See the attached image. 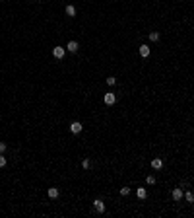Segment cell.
I'll return each instance as SVG.
<instances>
[{"instance_id": "1", "label": "cell", "mask_w": 194, "mask_h": 218, "mask_svg": "<svg viewBox=\"0 0 194 218\" xmlns=\"http://www.w3.org/2000/svg\"><path fill=\"white\" fill-rule=\"evenodd\" d=\"M93 209H95L99 214H101V212H105V203H103L101 199H95V201H93Z\"/></svg>"}, {"instance_id": "2", "label": "cell", "mask_w": 194, "mask_h": 218, "mask_svg": "<svg viewBox=\"0 0 194 218\" xmlns=\"http://www.w3.org/2000/svg\"><path fill=\"white\" fill-rule=\"evenodd\" d=\"M103 101L107 103V105H115V101H116V96L113 92H109V93H105V98H103Z\"/></svg>"}, {"instance_id": "3", "label": "cell", "mask_w": 194, "mask_h": 218, "mask_svg": "<svg viewBox=\"0 0 194 218\" xmlns=\"http://www.w3.org/2000/svg\"><path fill=\"white\" fill-rule=\"evenodd\" d=\"M70 130H72L74 135L82 133V123H80V121H72V123H70Z\"/></svg>"}, {"instance_id": "4", "label": "cell", "mask_w": 194, "mask_h": 218, "mask_svg": "<svg viewBox=\"0 0 194 218\" xmlns=\"http://www.w3.org/2000/svg\"><path fill=\"white\" fill-rule=\"evenodd\" d=\"M64 53H66L64 47H55V49H52V55H55V59H62V56H64Z\"/></svg>"}, {"instance_id": "5", "label": "cell", "mask_w": 194, "mask_h": 218, "mask_svg": "<svg viewBox=\"0 0 194 218\" xmlns=\"http://www.w3.org/2000/svg\"><path fill=\"white\" fill-rule=\"evenodd\" d=\"M78 49H80L78 41H70L68 45H66V51H68V53H78Z\"/></svg>"}, {"instance_id": "6", "label": "cell", "mask_w": 194, "mask_h": 218, "mask_svg": "<svg viewBox=\"0 0 194 218\" xmlns=\"http://www.w3.org/2000/svg\"><path fill=\"white\" fill-rule=\"evenodd\" d=\"M47 195H49V199H58L60 191L56 189V187H49V191H47Z\"/></svg>"}, {"instance_id": "7", "label": "cell", "mask_w": 194, "mask_h": 218, "mask_svg": "<svg viewBox=\"0 0 194 218\" xmlns=\"http://www.w3.org/2000/svg\"><path fill=\"white\" fill-rule=\"evenodd\" d=\"M171 195H173V199H175V201H180V199H183V195H185V193H183V189H179V187H175V189H173V193H171Z\"/></svg>"}, {"instance_id": "8", "label": "cell", "mask_w": 194, "mask_h": 218, "mask_svg": "<svg viewBox=\"0 0 194 218\" xmlns=\"http://www.w3.org/2000/svg\"><path fill=\"white\" fill-rule=\"evenodd\" d=\"M152 167H153V169H161V167H163V160L161 158H153L152 160Z\"/></svg>"}, {"instance_id": "9", "label": "cell", "mask_w": 194, "mask_h": 218, "mask_svg": "<svg viewBox=\"0 0 194 218\" xmlns=\"http://www.w3.org/2000/svg\"><path fill=\"white\" fill-rule=\"evenodd\" d=\"M138 53H140V56H144V59H146V56H149V47L148 45H142L138 49Z\"/></svg>"}, {"instance_id": "10", "label": "cell", "mask_w": 194, "mask_h": 218, "mask_svg": "<svg viewBox=\"0 0 194 218\" xmlns=\"http://www.w3.org/2000/svg\"><path fill=\"white\" fill-rule=\"evenodd\" d=\"M136 195H138V199H146V197H148V191L144 189V187H138V191H136Z\"/></svg>"}, {"instance_id": "11", "label": "cell", "mask_w": 194, "mask_h": 218, "mask_svg": "<svg viewBox=\"0 0 194 218\" xmlns=\"http://www.w3.org/2000/svg\"><path fill=\"white\" fill-rule=\"evenodd\" d=\"M66 14H68L70 18H74V16H76V8L72 4H68V6H66Z\"/></svg>"}, {"instance_id": "12", "label": "cell", "mask_w": 194, "mask_h": 218, "mask_svg": "<svg viewBox=\"0 0 194 218\" xmlns=\"http://www.w3.org/2000/svg\"><path fill=\"white\" fill-rule=\"evenodd\" d=\"M183 197L186 199V203H194V193H190V191H188V193H185Z\"/></svg>"}, {"instance_id": "13", "label": "cell", "mask_w": 194, "mask_h": 218, "mask_svg": "<svg viewBox=\"0 0 194 218\" xmlns=\"http://www.w3.org/2000/svg\"><path fill=\"white\" fill-rule=\"evenodd\" d=\"M120 195H122V197L130 195V187H120Z\"/></svg>"}, {"instance_id": "14", "label": "cell", "mask_w": 194, "mask_h": 218, "mask_svg": "<svg viewBox=\"0 0 194 218\" xmlns=\"http://www.w3.org/2000/svg\"><path fill=\"white\" fill-rule=\"evenodd\" d=\"M149 39H152V41H159V33L152 31V33H149Z\"/></svg>"}, {"instance_id": "15", "label": "cell", "mask_w": 194, "mask_h": 218, "mask_svg": "<svg viewBox=\"0 0 194 218\" xmlns=\"http://www.w3.org/2000/svg\"><path fill=\"white\" fill-rule=\"evenodd\" d=\"M89 166H91V162H89L88 158H86V160H82V167H83V169H89Z\"/></svg>"}, {"instance_id": "16", "label": "cell", "mask_w": 194, "mask_h": 218, "mask_svg": "<svg viewBox=\"0 0 194 218\" xmlns=\"http://www.w3.org/2000/svg\"><path fill=\"white\" fill-rule=\"evenodd\" d=\"M6 164H8V160H6V156H2V154H0V167H4Z\"/></svg>"}, {"instance_id": "17", "label": "cell", "mask_w": 194, "mask_h": 218, "mask_svg": "<svg viewBox=\"0 0 194 218\" xmlns=\"http://www.w3.org/2000/svg\"><path fill=\"white\" fill-rule=\"evenodd\" d=\"M146 183H148V185H153V183H155V177H153V175H148Z\"/></svg>"}, {"instance_id": "18", "label": "cell", "mask_w": 194, "mask_h": 218, "mask_svg": "<svg viewBox=\"0 0 194 218\" xmlns=\"http://www.w3.org/2000/svg\"><path fill=\"white\" fill-rule=\"evenodd\" d=\"M107 84H109V86H115V84H116V78H113V76H111V78H107Z\"/></svg>"}, {"instance_id": "19", "label": "cell", "mask_w": 194, "mask_h": 218, "mask_svg": "<svg viewBox=\"0 0 194 218\" xmlns=\"http://www.w3.org/2000/svg\"><path fill=\"white\" fill-rule=\"evenodd\" d=\"M6 152V142H0V154Z\"/></svg>"}]
</instances>
